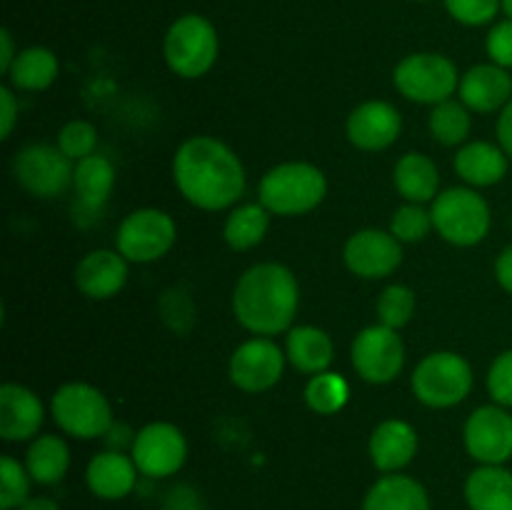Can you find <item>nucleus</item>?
<instances>
[{
  "label": "nucleus",
  "mask_w": 512,
  "mask_h": 510,
  "mask_svg": "<svg viewBox=\"0 0 512 510\" xmlns=\"http://www.w3.org/2000/svg\"><path fill=\"white\" fill-rule=\"evenodd\" d=\"M173 183L193 208L218 213L243 198L248 175L230 145L213 135H193L175 150Z\"/></svg>",
  "instance_id": "obj_1"
},
{
  "label": "nucleus",
  "mask_w": 512,
  "mask_h": 510,
  "mask_svg": "<svg viewBox=\"0 0 512 510\" xmlns=\"http://www.w3.org/2000/svg\"><path fill=\"white\" fill-rule=\"evenodd\" d=\"M300 285L293 270L280 263H255L233 288V315L248 333L273 338L293 328Z\"/></svg>",
  "instance_id": "obj_2"
},
{
  "label": "nucleus",
  "mask_w": 512,
  "mask_h": 510,
  "mask_svg": "<svg viewBox=\"0 0 512 510\" xmlns=\"http://www.w3.org/2000/svg\"><path fill=\"white\" fill-rule=\"evenodd\" d=\"M328 195V178L313 163L290 160V163L273 165L260 178L258 203L268 208L270 215L295 218L318 208Z\"/></svg>",
  "instance_id": "obj_3"
},
{
  "label": "nucleus",
  "mask_w": 512,
  "mask_h": 510,
  "mask_svg": "<svg viewBox=\"0 0 512 510\" xmlns=\"http://www.w3.org/2000/svg\"><path fill=\"white\" fill-rule=\"evenodd\" d=\"M218 53V30L205 15L198 13H185L175 18L163 38L165 65L185 80L208 75L218 60Z\"/></svg>",
  "instance_id": "obj_4"
},
{
  "label": "nucleus",
  "mask_w": 512,
  "mask_h": 510,
  "mask_svg": "<svg viewBox=\"0 0 512 510\" xmlns=\"http://www.w3.org/2000/svg\"><path fill=\"white\" fill-rule=\"evenodd\" d=\"M430 215L440 238L458 248H473L483 243L493 223L488 200L470 185L440 190L438 198L430 203Z\"/></svg>",
  "instance_id": "obj_5"
},
{
  "label": "nucleus",
  "mask_w": 512,
  "mask_h": 510,
  "mask_svg": "<svg viewBox=\"0 0 512 510\" xmlns=\"http://www.w3.org/2000/svg\"><path fill=\"white\" fill-rule=\"evenodd\" d=\"M473 368L468 360L453 350L428 353L410 375V388L418 403L443 410L463 403L473 390Z\"/></svg>",
  "instance_id": "obj_6"
},
{
  "label": "nucleus",
  "mask_w": 512,
  "mask_h": 510,
  "mask_svg": "<svg viewBox=\"0 0 512 510\" xmlns=\"http://www.w3.org/2000/svg\"><path fill=\"white\" fill-rule=\"evenodd\" d=\"M50 415L65 435L78 440L105 438L113 425V408L100 388L90 383H65L50 398Z\"/></svg>",
  "instance_id": "obj_7"
},
{
  "label": "nucleus",
  "mask_w": 512,
  "mask_h": 510,
  "mask_svg": "<svg viewBox=\"0 0 512 510\" xmlns=\"http://www.w3.org/2000/svg\"><path fill=\"white\" fill-rule=\"evenodd\" d=\"M460 78L458 65L440 53H410L393 70L395 90L420 105H438L453 98Z\"/></svg>",
  "instance_id": "obj_8"
},
{
  "label": "nucleus",
  "mask_w": 512,
  "mask_h": 510,
  "mask_svg": "<svg viewBox=\"0 0 512 510\" xmlns=\"http://www.w3.org/2000/svg\"><path fill=\"white\" fill-rule=\"evenodd\" d=\"M178 228L160 208H138L123 218L115 233V250L128 263H155L173 250Z\"/></svg>",
  "instance_id": "obj_9"
},
{
  "label": "nucleus",
  "mask_w": 512,
  "mask_h": 510,
  "mask_svg": "<svg viewBox=\"0 0 512 510\" xmlns=\"http://www.w3.org/2000/svg\"><path fill=\"white\" fill-rule=\"evenodd\" d=\"M75 163L50 143H30L13 158V175L25 193L50 200L73 185Z\"/></svg>",
  "instance_id": "obj_10"
},
{
  "label": "nucleus",
  "mask_w": 512,
  "mask_h": 510,
  "mask_svg": "<svg viewBox=\"0 0 512 510\" xmlns=\"http://www.w3.org/2000/svg\"><path fill=\"white\" fill-rule=\"evenodd\" d=\"M353 368L365 383L388 385L403 373L405 368V343L398 330L388 325H368L360 330L350 348Z\"/></svg>",
  "instance_id": "obj_11"
},
{
  "label": "nucleus",
  "mask_w": 512,
  "mask_h": 510,
  "mask_svg": "<svg viewBox=\"0 0 512 510\" xmlns=\"http://www.w3.org/2000/svg\"><path fill=\"white\" fill-rule=\"evenodd\" d=\"M285 363H288V355L273 338L255 335L233 350L228 375L235 388L243 393H265L280 383Z\"/></svg>",
  "instance_id": "obj_12"
},
{
  "label": "nucleus",
  "mask_w": 512,
  "mask_h": 510,
  "mask_svg": "<svg viewBox=\"0 0 512 510\" xmlns=\"http://www.w3.org/2000/svg\"><path fill=\"white\" fill-rule=\"evenodd\" d=\"M130 455L145 478H170L188 460V440L178 425L155 420L135 433Z\"/></svg>",
  "instance_id": "obj_13"
},
{
  "label": "nucleus",
  "mask_w": 512,
  "mask_h": 510,
  "mask_svg": "<svg viewBox=\"0 0 512 510\" xmlns=\"http://www.w3.org/2000/svg\"><path fill=\"white\" fill-rule=\"evenodd\" d=\"M463 443L480 465H505L512 458V415L498 403L480 405L468 415Z\"/></svg>",
  "instance_id": "obj_14"
},
{
  "label": "nucleus",
  "mask_w": 512,
  "mask_h": 510,
  "mask_svg": "<svg viewBox=\"0 0 512 510\" xmlns=\"http://www.w3.org/2000/svg\"><path fill=\"white\" fill-rule=\"evenodd\" d=\"M343 260L358 278H388L403 263V243L390 230L365 228L350 235L343 248Z\"/></svg>",
  "instance_id": "obj_15"
},
{
  "label": "nucleus",
  "mask_w": 512,
  "mask_h": 510,
  "mask_svg": "<svg viewBox=\"0 0 512 510\" xmlns=\"http://www.w3.org/2000/svg\"><path fill=\"white\" fill-rule=\"evenodd\" d=\"M403 133V115L388 100H365L350 110L345 120V135L365 153H380L390 148Z\"/></svg>",
  "instance_id": "obj_16"
},
{
  "label": "nucleus",
  "mask_w": 512,
  "mask_h": 510,
  "mask_svg": "<svg viewBox=\"0 0 512 510\" xmlns=\"http://www.w3.org/2000/svg\"><path fill=\"white\" fill-rule=\"evenodd\" d=\"M45 423L43 400L20 383L0 385V438L23 443L40 435Z\"/></svg>",
  "instance_id": "obj_17"
},
{
  "label": "nucleus",
  "mask_w": 512,
  "mask_h": 510,
  "mask_svg": "<svg viewBox=\"0 0 512 510\" xmlns=\"http://www.w3.org/2000/svg\"><path fill=\"white\" fill-rule=\"evenodd\" d=\"M128 260L118 250H90L75 265V288L90 300H110L128 283Z\"/></svg>",
  "instance_id": "obj_18"
},
{
  "label": "nucleus",
  "mask_w": 512,
  "mask_h": 510,
  "mask_svg": "<svg viewBox=\"0 0 512 510\" xmlns=\"http://www.w3.org/2000/svg\"><path fill=\"white\" fill-rule=\"evenodd\" d=\"M418 433L408 420L388 418L370 433L368 453L380 473H403L418 455Z\"/></svg>",
  "instance_id": "obj_19"
},
{
  "label": "nucleus",
  "mask_w": 512,
  "mask_h": 510,
  "mask_svg": "<svg viewBox=\"0 0 512 510\" xmlns=\"http://www.w3.org/2000/svg\"><path fill=\"white\" fill-rule=\"evenodd\" d=\"M138 465L125 450H100L85 468L88 490L100 500H123L138 485Z\"/></svg>",
  "instance_id": "obj_20"
},
{
  "label": "nucleus",
  "mask_w": 512,
  "mask_h": 510,
  "mask_svg": "<svg viewBox=\"0 0 512 510\" xmlns=\"http://www.w3.org/2000/svg\"><path fill=\"white\" fill-rule=\"evenodd\" d=\"M460 103L473 113H498L512 100L510 70L495 63H480L460 78Z\"/></svg>",
  "instance_id": "obj_21"
},
{
  "label": "nucleus",
  "mask_w": 512,
  "mask_h": 510,
  "mask_svg": "<svg viewBox=\"0 0 512 510\" xmlns=\"http://www.w3.org/2000/svg\"><path fill=\"white\" fill-rule=\"evenodd\" d=\"M508 165V153L498 143H488V140H473V143L460 145L453 160L455 173L470 188H490V185H498L508 175Z\"/></svg>",
  "instance_id": "obj_22"
},
{
  "label": "nucleus",
  "mask_w": 512,
  "mask_h": 510,
  "mask_svg": "<svg viewBox=\"0 0 512 510\" xmlns=\"http://www.w3.org/2000/svg\"><path fill=\"white\" fill-rule=\"evenodd\" d=\"M285 355L295 370L305 375H318L333 363V340L318 325H295L285 335Z\"/></svg>",
  "instance_id": "obj_23"
},
{
  "label": "nucleus",
  "mask_w": 512,
  "mask_h": 510,
  "mask_svg": "<svg viewBox=\"0 0 512 510\" xmlns=\"http://www.w3.org/2000/svg\"><path fill=\"white\" fill-rule=\"evenodd\" d=\"M360 510H430V498L420 480L388 473L370 485Z\"/></svg>",
  "instance_id": "obj_24"
},
{
  "label": "nucleus",
  "mask_w": 512,
  "mask_h": 510,
  "mask_svg": "<svg viewBox=\"0 0 512 510\" xmlns=\"http://www.w3.org/2000/svg\"><path fill=\"white\" fill-rule=\"evenodd\" d=\"M470 510H512V470L505 465H478L465 480Z\"/></svg>",
  "instance_id": "obj_25"
},
{
  "label": "nucleus",
  "mask_w": 512,
  "mask_h": 510,
  "mask_svg": "<svg viewBox=\"0 0 512 510\" xmlns=\"http://www.w3.org/2000/svg\"><path fill=\"white\" fill-rule=\"evenodd\" d=\"M393 185L408 203H433L440 193L438 165L423 153H405L393 168Z\"/></svg>",
  "instance_id": "obj_26"
},
{
  "label": "nucleus",
  "mask_w": 512,
  "mask_h": 510,
  "mask_svg": "<svg viewBox=\"0 0 512 510\" xmlns=\"http://www.w3.org/2000/svg\"><path fill=\"white\" fill-rule=\"evenodd\" d=\"M60 75V60L58 55L50 48L43 45H30L18 53V58L13 60L10 70L5 73L10 88L13 90H25V93H40V90H48L50 85L58 80Z\"/></svg>",
  "instance_id": "obj_27"
},
{
  "label": "nucleus",
  "mask_w": 512,
  "mask_h": 510,
  "mask_svg": "<svg viewBox=\"0 0 512 510\" xmlns=\"http://www.w3.org/2000/svg\"><path fill=\"white\" fill-rule=\"evenodd\" d=\"M25 468L38 485H55L68 475L70 448L60 435L45 433L30 440L25 450Z\"/></svg>",
  "instance_id": "obj_28"
},
{
  "label": "nucleus",
  "mask_w": 512,
  "mask_h": 510,
  "mask_svg": "<svg viewBox=\"0 0 512 510\" xmlns=\"http://www.w3.org/2000/svg\"><path fill=\"white\" fill-rule=\"evenodd\" d=\"M73 188L85 210H100L115 188V165L100 153L78 160L73 170Z\"/></svg>",
  "instance_id": "obj_29"
},
{
  "label": "nucleus",
  "mask_w": 512,
  "mask_h": 510,
  "mask_svg": "<svg viewBox=\"0 0 512 510\" xmlns=\"http://www.w3.org/2000/svg\"><path fill=\"white\" fill-rule=\"evenodd\" d=\"M270 228V213L263 203H243L235 205L228 213L223 225V240L228 248L238 250H253L260 245L268 235Z\"/></svg>",
  "instance_id": "obj_30"
},
{
  "label": "nucleus",
  "mask_w": 512,
  "mask_h": 510,
  "mask_svg": "<svg viewBox=\"0 0 512 510\" xmlns=\"http://www.w3.org/2000/svg\"><path fill=\"white\" fill-rule=\"evenodd\" d=\"M350 385L348 380L333 370H323L318 375H310L305 385V405L318 415H335L348 405Z\"/></svg>",
  "instance_id": "obj_31"
},
{
  "label": "nucleus",
  "mask_w": 512,
  "mask_h": 510,
  "mask_svg": "<svg viewBox=\"0 0 512 510\" xmlns=\"http://www.w3.org/2000/svg\"><path fill=\"white\" fill-rule=\"evenodd\" d=\"M430 135L438 140L440 145H463L470 135V110L465 108L460 100H445V103L433 105L428 118Z\"/></svg>",
  "instance_id": "obj_32"
},
{
  "label": "nucleus",
  "mask_w": 512,
  "mask_h": 510,
  "mask_svg": "<svg viewBox=\"0 0 512 510\" xmlns=\"http://www.w3.org/2000/svg\"><path fill=\"white\" fill-rule=\"evenodd\" d=\"M415 298L413 288L403 283H393L388 288H383L378 303H375V313H378V323L388 325V328L400 330L410 323V318L415 315Z\"/></svg>",
  "instance_id": "obj_33"
},
{
  "label": "nucleus",
  "mask_w": 512,
  "mask_h": 510,
  "mask_svg": "<svg viewBox=\"0 0 512 510\" xmlns=\"http://www.w3.org/2000/svg\"><path fill=\"white\" fill-rule=\"evenodd\" d=\"M30 478L25 463L15 460L13 455L0 458V508L20 510V505L30 498Z\"/></svg>",
  "instance_id": "obj_34"
},
{
  "label": "nucleus",
  "mask_w": 512,
  "mask_h": 510,
  "mask_svg": "<svg viewBox=\"0 0 512 510\" xmlns=\"http://www.w3.org/2000/svg\"><path fill=\"white\" fill-rule=\"evenodd\" d=\"M435 230L433 215L425 205L420 203H405L390 218V233L400 240V243H420Z\"/></svg>",
  "instance_id": "obj_35"
},
{
  "label": "nucleus",
  "mask_w": 512,
  "mask_h": 510,
  "mask_svg": "<svg viewBox=\"0 0 512 510\" xmlns=\"http://www.w3.org/2000/svg\"><path fill=\"white\" fill-rule=\"evenodd\" d=\"M55 145H58L73 163H78V160L95 153V148H98V130H95V125L88 123V120H70V123H65L63 128H60Z\"/></svg>",
  "instance_id": "obj_36"
},
{
  "label": "nucleus",
  "mask_w": 512,
  "mask_h": 510,
  "mask_svg": "<svg viewBox=\"0 0 512 510\" xmlns=\"http://www.w3.org/2000/svg\"><path fill=\"white\" fill-rule=\"evenodd\" d=\"M158 313L165 320L168 328L175 333H188L190 325L195 323V305L190 298L188 290L183 288H170L160 295L158 300Z\"/></svg>",
  "instance_id": "obj_37"
},
{
  "label": "nucleus",
  "mask_w": 512,
  "mask_h": 510,
  "mask_svg": "<svg viewBox=\"0 0 512 510\" xmlns=\"http://www.w3.org/2000/svg\"><path fill=\"white\" fill-rule=\"evenodd\" d=\"M443 3L450 18L468 28L495 23L498 13L503 10V0H443Z\"/></svg>",
  "instance_id": "obj_38"
},
{
  "label": "nucleus",
  "mask_w": 512,
  "mask_h": 510,
  "mask_svg": "<svg viewBox=\"0 0 512 510\" xmlns=\"http://www.w3.org/2000/svg\"><path fill=\"white\" fill-rule=\"evenodd\" d=\"M488 393L493 398V403L503 405V408H512V348L503 350L498 358L493 360V365L488 368Z\"/></svg>",
  "instance_id": "obj_39"
},
{
  "label": "nucleus",
  "mask_w": 512,
  "mask_h": 510,
  "mask_svg": "<svg viewBox=\"0 0 512 510\" xmlns=\"http://www.w3.org/2000/svg\"><path fill=\"white\" fill-rule=\"evenodd\" d=\"M485 50L490 55V63L512 70V18L500 20L490 28L488 38H485Z\"/></svg>",
  "instance_id": "obj_40"
},
{
  "label": "nucleus",
  "mask_w": 512,
  "mask_h": 510,
  "mask_svg": "<svg viewBox=\"0 0 512 510\" xmlns=\"http://www.w3.org/2000/svg\"><path fill=\"white\" fill-rule=\"evenodd\" d=\"M18 90H13L10 85H0V138L8 140L13 135L15 123L20 118V100Z\"/></svg>",
  "instance_id": "obj_41"
},
{
  "label": "nucleus",
  "mask_w": 512,
  "mask_h": 510,
  "mask_svg": "<svg viewBox=\"0 0 512 510\" xmlns=\"http://www.w3.org/2000/svg\"><path fill=\"white\" fill-rule=\"evenodd\" d=\"M165 510H200V498L190 485H178L165 498Z\"/></svg>",
  "instance_id": "obj_42"
},
{
  "label": "nucleus",
  "mask_w": 512,
  "mask_h": 510,
  "mask_svg": "<svg viewBox=\"0 0 512 510\" xmlns=\"http://www.w3.org/2000/svg\"><path fill=\"white\" fill-rule=\"evenodd\" d=\"M495 133H498V145L508 153L512 160V100L500 110L498 125H495Z\"/></svg>",
  "instance_id": "obj_43"
},
{
  "label": "nucleus",
  "mask_w": 512,
  "mask_h": 510,
  "mask_svg": "<svg viewBox=\"0 0 512 510\" xmlns=\"http://www.w3.org/2000/svg\"><path fill=\"white\" fill-rule=\"evenodd\" d=\"M495 280L505 293L512 295V245L500 250L498 260H495Z\"/></svg>",
  "instance_id": "obj_44"
},
{
  "label": "nucleus",
  "mask_w": 512,
  "mask_h": 510,
  "mask_svg": "<svg viewBox=\"0 0 512 510\" xmlns=\"http://www.w3.org/2000/svg\"><path fill=\"white\" fill-rule=\"evenodd\" d=\"M108 438V448L110 450H125V448H133L135 443V433L128 428V425H110V430L105 433Z\"/></svg>",
  "instance_id": "obj_45"
},
{
  "label": "nucleus",
  "mask_w": 512,
  "mask_h": 510,
  "mask_svg": "<svg viewBox=\"0 0 512 510\" xmlns=\"http://www.w3.org/2000/svg\"><path fill=\"white\" fill-rule=\"evenodd\" d=\"M20 50H15V43H13V35H10L8 28L0 30V73H8L10 65H13V60L18 58Z\"/></svg>",
  "instance_id": "obj_46"
},
{
  "label": "nucleus",
  "mask_w": 512,
  "mask_h": 510,
  "mask_svg": "<svg viewBox=\"0 0 512 510\" xmlns=\"http://www.w3.org/2000/svg\"><path fill=\"white\" fill-rule=\"evenodd\" d=\"M20 510H60V505L53 498H48V495H35V498L25 500Z\"/></svg>",
  "instance_id": "obj_47"
},
{
  "label": "nucleus",
  "mask_w": 512,
  "mask_h": 510,
  "mask_svg": "<svg viewBox=\"0 0 512 510\" xmlns=\"http://www.w3.org/2000/svg\"><path fill=\"white\" fill-rule=\"evenodd\" d=\"M503 13L512 18V0H503Z\"/></svg>",
  "instance_id": "obj_48"
},
{
  "label": "nucleus",
  "mask_w": 512,
  "mask_h": 510,
  "mask_svg": "<svg viewBox=\"0 0 512 510\" xmlns=\"http://www.w3.org/2000/svg\"><path fill=\"white\" fill-rule=\"evenodd\" d=\"M415 3H428V0H415Z\"/></svg>",
  "instance_id": "obj_49"
}]
</instances>
